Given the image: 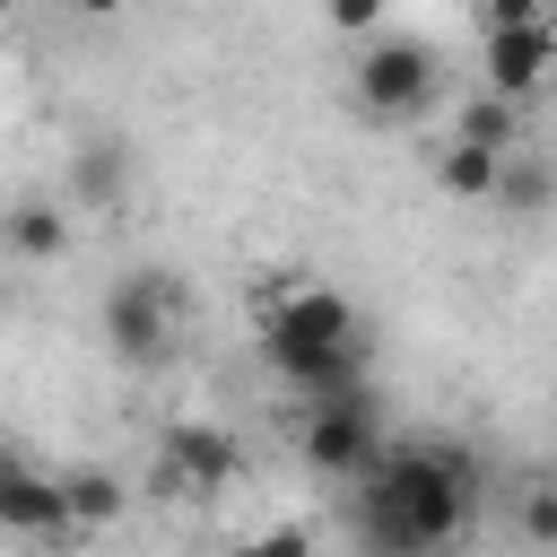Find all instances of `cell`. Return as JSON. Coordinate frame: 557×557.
Instances as JSON below:
<instances>
[{"instance_id": "15", "label": "cell", "mask_w": 557, "mask_h": 557, "mask_svg": "<svg viewBox=\"0 0 557 557\" xmlns=\"http://www.w3.org/2000/svg\"><path fill=\"white\" fill-rule=\"evenodd\" d=\"M479 26H513V17H548V0H470Z\"/></svg>"}, {"instance_id": "10", "label": "cell", "mask_w": 557, "mask_h": 557, "mask_svg": "<svg viewBox=\"0 0 557 557\" xmlns=\"http://www.w3.org/2000/svg\"><path fill=\"white\" fill-rule=\"evenodd\" d=\"M505 157H513V148L444 139V148H435V191H444V200H470V209H479V200H496V174H505Z\"/></svg>"}, {"instance_id": "5", "label": "cell", "mask_w": 557, "mask_h": 557, "mask_svg": "<svg viewBox=\"0 0 557 557\" xmlns=\"http://www.w3.org/2000/svg\"><path fill=\"white\" fill-rule=\"evenodd\" d=\"M296 444H305V461L322 470V479H366V461L383 453V426H374V392L366 383H348V392H313L305 400V426H296Z\"/></svg>"}, {"instance_id": "12", "label": "cell", "mask_w": 557, "mask_h": 557, "mask_svg": "<svg viewBox=\"0 0 557 557\" xmlns=\"http://www.w3.org/2000/svg\"><path fill=\"white\" fill-rule=\"evenodd\" d=\"M61 479V513H70V531H104L122 505H131V487L104 470V461H78V470H52Z\"/></svg>"}, {"instance_id": "4", "label": "cell", "mask_w": 557, "mask_h": 557, "mask_svg": "<svg viewBox=\"0 0 557 557\" xmlns=\"http://www.w3.org/2000/svg\"><path fill=\"white\" fill-rule=\"evenodd\" d=\"M174 331H183V296L165 270H122L104 287V348L122 366H165L174 357Z\"/></svg>"}, {"instance_id": "18", "label": "cell", "mask_w": 557, "mask_h": 557, "mask_svg": "<svg viewBox=\"0 0 557 557\" xmlns=\"http://www.w3.org/2000/svg\"><path fill=\"white\" fill-rule=\"evenodd\" d=\"M0 9H9V0H0Z\"/></svg>"}, {"instance_id": "9", "label": "cell", "mask_w": 557, "mask_h": 557, "mask_svg": "<svg viewBox=\"0 0 557 557\" xmlns=\"http://www.w3.org/2000/svg\"><path fill=\"white\" fill-rule=\"evenodd\" d=\"M70 235H78V209H70V200L26 191V200H9V209H0V252H9V261H26V270L61 261V252H70Z\"/></svg>"}, {"instance_id": "13", "label": "cell", "mask_w": 557, "mask_h": 557, "mask_svg": "<svg viewBox=\"0 0 557 557\" xmlns=\"http://www.w3.org/2000/svg\"><path fill=\"white\" fill-rule=\"evenodd\" d=\"M453 139H479V148H513V139H522V104H513V96H496V87H479V96L461 104Z\"/></svg>"}, {"instance_id": "17", "label": "cell", "mask_w": 557, "mask_h": 557, "mask_svg": "<svg viewBox=\"0 0 557 557\" xmlns=\"http://www.w3.org/2000/svg\"><path fill=\"white\" fill-rule=\"evenodd\" d=\"M70 9H78V17H122L131 0H70Z\"/></svg>"}, {"instance_id": "2", "label": "cell", "mask_w": 557, "mask_h": 557, "mask_svg": "<svg viewBox=\"0 0 557 557\" xmlns=\"http://www.w3.org/2000/svg\"><path fill=\"white\" fill-rule=\"evenodd\" d=\"M244 313H252L261 357H270L305 400L366 383V313H357L339 287L305 278V270H261V278L244 287Z\"/></svg>"}, {"instance_id": "8", "label": "cell", "mask_w": 557, "mask_h": 557, "mask_svg": "<svg viewBox=\"0 0 557 557\" xmlns=\"http://www.w3.org/2000/svg\"><path fill=\"white\" fill-rule=\"evenodd\" d=\"M0 531H17V540H61V531H70L61 479L35 470V461H17V453H0Z\"/></svg>"}, {"instance_id": "7", "label": "cell", "mask_w": 557, "mask_h": 557, "mask_svg": "<svg viewBox=\"0 0 557 557\" xmlns=\"http://www.w3.org/2000/svg\"><path fill=\"white\" fill-rule=\"evenodd\" d=\"M479 35H487V87L513 96V104H531V96L548 87V70H557L548 17H513V26H479Z\"/></svg>"}, {"instance_id": "3", "label": "cell", "mask_w": 557, "mask_h": 557, "mask_svg": "<svg viewBox=\"0 0 557 557\" xmlns=\"http://www.w3.org/2000/svg\"><path fill=\"white\" fill-rule=\"evenodd\" d=\"M435 78H444V61H435L426 35H383V44L357 52L348 96H357L374 122H418V113L435 104Z\"/></svg>"}, {"instance_id": "11", "label": "cell", "mask_w": 557, "mask_h": 557, "mask_svg": "<svg viewBox=\"0 0 557 557\" xmlns=\"http://www.w3.org/2000/svg\"><path fill=\"white\" fill-rule=\"evenodd\" d=\"M122 191H131V148L87 139L70 157V209H122Z\"/></svg>"}, {"instance_id": "16", "label": "cell", "mask_w": 557, "mask_h": 557, "mask_svg": "<svg viewBox=\"0 0 557 557\" xmlns=\"http://www.w3.org/2000/svg\"><path fill=\"white\" fill-rule=\"evenodd\" d=\"M522 522H531V540H557V496H531V513H522Z\"/></svg>"}, {"instance_id": "6", "label": "cell", "mask_w": 557, "mask_h": 557, "mask_svg": "<svg viewBox=\"0 0 557 557\" xmlns=\"http://www.w3.org/2000/svg\"><path fill=\"white\" fill-rule=\"evenodd\" d=\"M235 479H244V444L226 426H200V418H174L157 461H148V496H165V505L174 496H218Z\"/></svg>"}, {"instance_id": "14", "label": "cell", "mask_w": 557, "mask_h": 557, "mask_svg": "<svg viewBox=\"0 0 557 557\" xmlns=\"http://www.w3.org/2000/svg\"><path fill=\"white\" fill-rule=\"evenodd\" d=\"M383 9H392V0H322V17H331L339 35H374V26H383Z\"/></svg>"}, {"instance_id": "1", "label": "cell", "mask_w": 557, "mask_h": 557, "mask_svg": "<svg viewBox=\"0 0 557 557\" xmlns=\"http://www.w3.org/2000/svg\"><path fill=\"white\" fill-rule=\"evenodd\" d=\"M357 487V540L366 548H392V557H426V548H453L470 531V505H479V461L461 444H392L366 461Z\"/></svg>"}]
</instances>
